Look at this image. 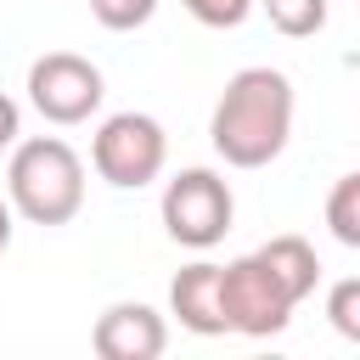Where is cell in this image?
<instances>
[{"label": "cell", "instance_id": "6da1fadb", "mask_svg": "<svg viewBox=\"0 0 360 360\" xmlns=\"http://www.w3.org/2000/svg\"><path fill=\"white\" fill-rule=\"evenodd\" d=\"M292 135V79L281 68H242L225 79L208 141L231 169H264L287 152Z\"/></svg>", "mask_w": 360, "mask_h": 360}, {"label": "cell", "instance_id": "7a4b0ae2", "mask_svg": "<svg viewBox=\"0 0 360 360\" xmlns=\"http://www.w3.org/2000/svg\"><path fill=\"white\" fill-rule=\"evenodd\" d=\"M6 202L28 225H68L84 208V163L62 135H34L11 146Z\"/></svg>", "mask_w": 360, "mask_h": 360}, {"label": "cell", "instance_id": "3957f363", "mask_svg": "<svg viewBox=\"0 0 360 360\" xmlns=\"http://www.w3.org/2000/svg\"><path fill=\"white\" fill-rule=\"evenodd\" d=\"M163 163H169V135L152 112H112L90 141V169L118 191L152 186Z\"/></svg>", "mask_w": 360, "mask_h": 360}, {"label": "cell", "instance_id": "277c9868", "mask_svg": "<svg viewBox=\"0 0 360 360\" xmlns=\"http://www.w3.org/2000/svg\"><path fill=\"white\" fill-rule=\"evenodd\" d=\"M219 292H225V332H242V338H276V332H287V321L298 309V298L264 264L259 248L219 264Z\"/></svg>", "mask_w": 360, "mask_h": 360}, {"label": "cell", "instance_id": "5b68a950", "mask_svg": "<svg viewBox=\"0 0 360 360\" xmlns=\"http://www.w3.org/2000/svg\"><path fill=\"white\" fill-rule=\"evenodd\" d=\"M163 231L180 242V248H214L225 242L231 219H236V197L231 186L214 174V169H180L169 186H163Z\"/></svg>", "mask_w": 360, "mask_h": 360}, {"label": "cell", "instance_id": "8992f818", "mask_svg": "<svg viewBox=\"0 0 360 360\" xmlns=\"http://www.w3.org/2000/svg\"><path fill=\"white\" fill-rule=\"evenodd\" d=\"M107 96V79L79 51H45L28 68V101L45 124H84Z\"/></svg>", "mask_w": 360, "mask_h": 360}, {"label": "cell", "instance_id": "52a82bcc", "mask_svg": "<svg viewBox=\"0 0 360 360\" xmlns=\"http://www.w3.org/2000/svg\"><path fill=\"white\" fill-rule=\"evenodd\" d=\"M90 349H96L101 360H158V354L169 349V326H163V315H158L152 304L124 298V304H107V309L96 315Z\"/></svg>", "mask_w": 360, "mask_h": 360}, {"label": "cell", "instance_id": "ba28073f", "mask_svg": "<svg viewBox=\"0 0 360 360\" xmlns=\"http://www.w3.org/2000/svg\"><path fill=\"white\" fill-rule=\"evenodd\" d=\"M169 309H174V321H180L186 332H197V338H219V332H225L219 264H208V259L186 264V270L169 281Z\"/></svg>", "mask_w": 360, "mask_h": 360}, {"label": "cell", "instance_id": "9c48e42d", "mask_svg": "<svg viewBox=\"0 0 360 360\" xmlns=\"http://www.w3.org/2000/svg\"><path fill=\"white\" fill-rule=\"evenodd\" d=\"M259 253H264V264L287 281V292H292L298 304L315 292V281H321V259H315V248H309L304 236H270Z\"/></svg>", "mask_w": 360, "mask_h": 360}, {"label": "cell", "instance_id": "30bf717a", "mask_svg": "<svg viewBox=\"0 0 360 360\" xmlns=\"http://www.w3.org/2000/svg\"><path fill=\"white\" fill-rule=\"evenodd\" d=\"M259 6H264L270 28L287 34V39H309V34H321V28H326V11H332V0H259Z\"/></svg>", "mask_w": 360, "mask_h": 360}, {"label": "cell", "instance_id": "8fae6325", "mask_svg": "<svg viewBox=\"0 0 360 360\" xmlns=\"http://www.w3.org/2000/svg\"><path fill=\"white\" fill-rule=\"evenodd\" d=\"M326 231L343 248H360V174H343L326 197Z\"/></svg>", "mask_w": 360, "mask_h": 360}, {"label": "cell", "instance_id": "7c38bea8", "mask_svg": "<svg viewBox=\"0 0 360 360\" xmlns=\"http://www.w3.org/2000/svg\"><path fill=\"white\" fill-rule=\"evenodd\" d=\"M152 11H158V0H90V17H96L101 28H112V34H135V28H146Z\"/></svg>", "mask_w": 360, "mask_h": 360}, {"label": "cell", "instance_id": "4fadbf2b", "mask_svg": "<svg viewBox=\"0 0 360 360\" xmlns=\"http://www.w3.org/2000/svg\"><path fill=\"white\" fill-rule=\"evenodd\" d=\"M326 321H332L349 343H360V276L332 281V292H326Z\"/></svg>", "mask_w": 360, "mask_h": 360}, {"label": "cell", "instance_id": "5bb4252c", "mask_svg": "<svg viewBox=\"0 0 360 360\" xmlns=\"http://www.w3.org/2000/svg\"><path fill=\"white\" fill-rule=\"evenodd\" d=\"M180 6H186L202 28H242L259 0H180Z\"/></svg>", "mask_w": 360, "mask_h": 360}, {"label": "cell", "instance_id": "9a60e30c", "mask_svg": "<svg viewBox=\"0 0 360 360\" xmlns=\"http://www.w3.org/2000/svg\"><path fill=\"white\" fill-rule=\"evenodd\" d=\"M17 135H22V112H17V101L0 90V152L17 146Z\"/></svg>", "mask_w": 360, "mask_h": 360}, {"label": "cell", "instance_id": "2e32d148", "mask_svg": "<svg viewBox=\"0 0 360 360\" xmlns=\"http://www.w3.org/2000/svg\"><path fill=\"white\" fill-rule=\"evenodd\" d=\"M11 231H17V225H11V202H6V197H0V253H6V248H11Z\"/></svg>", "mask_w": 360, "mask_h": 360}]
</instances>
